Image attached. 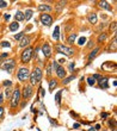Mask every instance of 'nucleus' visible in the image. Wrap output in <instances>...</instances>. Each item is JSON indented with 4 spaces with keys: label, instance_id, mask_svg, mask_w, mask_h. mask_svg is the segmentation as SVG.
I'll list each match as a JSON object with an SVG mask.
<instances>
[{
    "label": "nucleus",
    "instance_id": "nucleus-1",
    "mask_svg": "<svg viewBox=\"0 0 117 131\" xmlns=\"http://www.w3.org/2000/svg\"><path fill=\"white\" fill-rule=\"evenodd\" d=\"M21 98H22V94H21V88L19 87H16V90L13 91V93L11 95L10 98V106L12 110L17 108L19 106V103H21Z\"/></svg>",
    "mask_w": 117,
    "mask_h": 131
},
{
    "label": "nucleus",
    "instance_id": "nucleus-2",
    "mask_svg": "<svg viewBox=\"0 0 117 131\" xmlns=\"http://www.w3.org/2000/svg\"><path fill=\"white\" fill-rule=\"evenodd\" d=\"M32 54H34V48L32 47H28V48H25L21 54V62L23 64L25 63H29L32 59Z\"/></svg>",
    "mask_w": 117,
    "mask_h": 131
},
{
    "label": "nucleus",
    "instance_id": "nucleus-3",
    "mask_svg": "<svg viewBox=\"0 0 117 131\" xmlns=\"http://www.w3.org/2000/svg\"><path fill=\"white\" fill-rule=\"evenodd\" d=\"M55 50H56V52L62 54V55H65V56L74 55V49H72L71 47H66V45H63V44H60V43H57V44L55 45Z\"/></svg>",
    "mask_w": 117,
    "mask_h": 131
},
{
    "label": "nucleus",
    "instance_id": "nucleus-4",
    "mask_svg": "<svg viewBox=\"0 0 117 131\" xmlns=\"http://www.w3.org/2000/svg\"><path fill=\"white\" fill-rule=\"evenodd\" d=\"M29 76H30V70H29V68H26V67H22V68H19V70H18V73H17V78L21 82L28 81Z\"/></svg>",
    "mask_w": 117,
    "mask_h": 131
},
{
    "label": "nucleus",
    "instance_id": "nucleus-5",
    "mask_svg": "<svg viewBox=\"0 0 117 131\" xmlns=\"http://www.w3.org/2000/svg\"><path fill=\"white\" fill-rule=\"evenodd\" d=\"M16 68V59H10V60H5L4 63L1 64V69L6 70L7 73H12Z\"/></svg>",
    "mask_w": 117,
    "mask_h": 131
},
{
    "label": "nucleus",
    "instance_id": "nucleus-6",
    "mask_svg": "<svg viewBox=\"0 0 117 131\" xmlns=\"http://www.w3.org/2000/svg\"><path fill=\"white\" fill-rule=\"evenodd\" d=\"M21 94L22 97L24 98V100H28L32 97V94H34V87L31 86V85H25L21 91Z\"/></svg>",
    "mask_w": 117,
    "mask_h": 131
},
{
    "label": "nucleus",
    "instance_id": "nucleus-7",
    "mask_svg": "<svg viewBox=\"0 0 117 131\" xmlns=\"http://www.w3.org/2000/svg\"><path fill=\"white\" fill-rule=\"evenodd\" d=\"M40 20H41V23L43 25H45V26H50V25L53 24V17L50 16V14L48 13H42L41 16H40Z\"/></svg>",
    "mask_w": 117,
    "mask_h": 131
},
{
    "label": "nucleus",
    "instance_id": "nucleus-8",
    "mask_svg": "<svg viewBox=\"0 0 117 131\" xmlns=\"http://www.w3.org/2000/svg\"><path fill=\"white\" fill-rule=\"evenodd\" d=\"M42 54L44 56V59H50L52 57V47L49 45L48 42H44V44L42 45Z\"/></svg>",
    "mask_w": 117,
    "mask_h": 131
},
{
    "label": "nucleus",
    "instance_id": "nucleus-9",
    "mask_svg": "<svg viewBox=\"0 0 117 131\" xmlns=\"http://www.w3.org/2000/svg\"><path fill=\"white\" fill-rule=\"evenodd\" d=\"M55 73H56V76H57L59 79H65L66 76H67V72H66V69L63 68V66H57V68L55 69Z\"/></svg>",
    "mask_w": 117,
    "mask_h": 131
},
{
    "label": "nucleus",
    "instance_id": "nucleus-10",
    "mask_svg": "<svg viewBox=\"0 0 117 131\" xmlns=\"http://www.w3.org/2000/svg\"><path fill=\"white\" fill-rule=\"evenodd\" d=\"M37 10L40 11V12H42V13H49V12H52L54 8H53V6L48 5V4H41V5L37 6Z\"/></svg>",
    "mask_w": 117,
    "mask_h": 131
},
{
    "label": "nucleus",
    "instance_id": "nucleus-11",
    "mask_svg": "<svg viewBox=\"0 0 117 131\" xmlns=\"http://www.w3.org/2000/svg\"><path fill=\"white\" fill-rule=\"evenodd\" d=\"M30 42H31V37L28 36V35H25L24 37L19 41V47H21V48H24V49L28 48L29 44H30Z\"/></svg>",
    "mask_w": 117,
    "mask_h": 131
},
{
    "label": "nucleus",
    "instance_id": "nucleus-12",
    "mask_svg": "<svg viewBox=\"0 0 117 131\" xmlns=\"http://www.w3.org/2000/svg\"><path fill=\"white\" fill-rule=\"evenodd\" d=\"M99 51H100V48H99V47H97V48H94L92 51L90 52L89 56H87V60H89V62H87V66H89L90 63L92 62V60H94V57H96V56L99 54Z\"/></svg>",
    "mask_w": 117,
    "mask_h": 131
},
{
    "label": "nucleus",
    "instance_id": "nucleus-13",
    "mask_svg": "<svg viewBox=\"0 0 117 131\" xmlns=\"http://www.w3.org/2000/svg\"><path fill=\"white\" fill-rule=\"evenodd\" d=\"M32 73H34L35 78L38 80V82H41V81H42V76H43V72H42V69L40 68L38 66H36V67H34Z\"/></svg>",
    "mask_w": 117,
    "mask_h": 131
},
{
    "label": "nucleus",
    "instance_id": "nucleus-14",
    "mask_svg": "<svg viewBox=\"0 0 117 131\" xmlns=\"http://www.w3.org/2000/svg\"><path fill=\"white\" fill-rule=\"evenodd\" d=\"M57 86H59V81L56 79L49 80V91H50V92H53L55 88H57Z\"/></svg>",
    "mask_w": 117,
    "mask_h": 131
},
{
    "label": "nucleus",
    "instance_id": "nucleus-15",
    "mask_svg": "<svg viewBox=\"0 0 117 131\" xmlns=\"http://www.w3.org/2000/svg\"><path fill=\"white\" fill-rule=\"evenodd\" d=\"M87 20H89L90 24H92V25H96L97 24V14L96 13H90L87 14Z\"/></svg>",
    "mask_w": 117,
    "mask_h": 131
},
{
    "label": "nucleus",
    "instance_id": "nucleus-16",
    "mask_svg": "<svg viewBox=\"0 0 117 131\" xmlns=\"http://www.w3.org/2000/svg\"><path fill=\"white\" fill-rule=\"evenodd\" d=\"M24 20V13L22 11H17L16 14H14V21H23Z\"/></svg>",
    "mask_w": 117,
    "mask_h": 131
},
{
    "label": "nucleus",
    "instance_id": "nucleus-17",
    "mask_svg": "<svg viewBox=\"0 0 117 131\" xmlns=\"http://www.w3.org/2000/svg\"><path fill=\"white\" fill-rule=\"evenodd\" d=\"M66 4H67V1H59L57 4L55 5V10L57 13H60L62 10H63V7L66 6Z\"/></svg>",
    "mask_w": 117,
    "mask_h": 131
},
{
    "label": "nucleus",
    "instance_id": "nucleus-18",
    "mask_svg": "<svg viewBox=\"0 0 117 131\" xmlns=\"http://www.w3.org/2000/svg\"><path fill=\"white\" fill-rule=\"evenodd\" d=\"M98 82H99V85H98L99 88H108V87H109V82H108L106 78H102Z\"/></svg>",
    "mask_w": 117,
    "mask_h": 131
},
{
    "label": "nucleus",
    "instance_id": "nucleus-19",
    "mask_svg": "<svg viewBox=\"0 0 117 131\" xmlns=\"http://www.w3.org/2000/svg\"><path fill=\"white\" fill-rule=\"evenodd\" d=\"M99 7H100V8H104V10H108V11L112 10L111 5L108 3V1H99Z\"/></svg>",
    "mask_w": 117,
    "mask_h": 131
},
{
    "label": "nucleus",
    "instance_id": "nucleus-20",
    "mask_svg": "<svg viewBox=\"0 0 117 131\" xmlns=\"http://www.w3.org/2000/svg\"><path fill=\"white\" fill-rule=\"evenodd\" d=\"M106 38H108L106 32H102V34H99V36L97 37V43H103V42L106 41Z\"/></svg>",
    "mask_w": 117,
    "mask_h": 131
},
{
    "label": "nucleus",
    "instance_id": "nucleus-21",
    "mask_svg": "<svg viewBox=\"0 0 117 131\" xmlns=\"http://www.w3.org/2000/svg\"><path fill=\"white\" fill-rule=\"evenodd\" d=\"M75 38H76V34H69V36L67 37V43H68L69 45H72L74 42H75Z\"/></svg>",
    "mask_w": 117,
    "mask_h": 131
},
{
    "label": "nucleus",
    "instance_id": "nucleus-22",
    "mask_svg": "<svg viewBox=\"0 0 117 131\" xmlns=\"http://www.w3.org/2000/svg\"><path fill=\"white\" fill-rule=\"evenodd\" d=\"M18 28H19V24H18L17 21H13V23H11L8 29H10V31H17Z\"/></svg>",
    "mask_w": 117,
    "mask_h": 131
},
{
    "label": "nucleus",
    "instance_id": "nucleus-23",
    "mask_svg": "<svg viewBox=\"0 0 117 131\" xmlns=\"http://www.w3.org/2000/svg\"><path fill=\"white\" fill-rule=\"evenodd\" d=\"M53 38H54L55 41H59V38H60V28H59V26L55 28V31L53 34Z\"/></svg>",
    "mask_w": 117,
    "mask_h": 131
},
{
    "label": "nucleus",
    "instance_id": "nucleus-24",
    "mask_svg": "<svg viewBox=\"0 0 117 131\" xmlns=\"http://www.w3.org/2000/svg\"><path fill=\"white\" fill-rule=\"evenodd\" d=\"M61 95H62V91H59L55 95V103L56 105H60L61 104Z\"/></svg>",
    "mask_w": 117,
    "mask_h": 131
},
{
    "label": "nucleus",
    "instance_id": "nucleus-25",
    "mask_svg": "<svg viewBox=\"0 0 117 131\" xmlns=\"http://www.w3.org/2000/svg\"><path fill=\"white\" fill-rule=\"evenodd\" d=\"M31 17H32V11L26 10L25 11V13H24V20H29Z\"/></svg>",
    "mask_w": 117,
    "mask_h": 131
},
{
    "label": "nucleus",
    "instance_id": "nucleus-26",
    "mask_svg": "<svg viewBox=\"0 0 117 131\" xmlns=\"http://www.w3.org/2000/svg\"><path fill=\"white\" fill-rule=\"evenodd\" d=\"M74 79H75V75H73V74H72V75L68 76V78H65L62 82H63V85H67V83H69L72 80H74Z\"/></svg>",
    "mask_w": 117,
    "mask_h": 131
},
{
    "label": "nucleus",
    "instance_id": "nucleus-27",
    "mask_svg": "<svg viewBox=\"0 0 117 131\" xmlns=\"http://www.w3.org/2000/svg\"><path fill=\"white\" fill-rule=\"evenodd\" d=\"M12 93H13V91L11 90V88H6V90H5V93H4V95L6 97V99H10L11 95H12Z\"/></svg>",
    "mask_w": 117,
    "mask_h": 131
},
{
    "label": "nucleus",
    "instance_id": "nucleus-28",
    "mask_svg": "<svg viewBox=\"0 0 117 131\" xmlns=\"http://www.w3.org/2000/svg\"><path fill=\"white\" fill-rule=\"evenodd\" d=\"M24 36H25V31L19 32L18 35H16V36H14V39H16V41H21V39L24 37Z\"/></svg>",
    "mask_w": 117,
    "mask_h": 131
},
{
    "label": "nucleus",
    "instance_id": "nucleus-29",
    "mask_svg": "<svg viewBox=\"0 0 117 131\" xmlns=\"http://www.w3.org/2000/svg\"><path fill=\"white\" fill-rule=\"evenodd\" d=\"M110 32H112V34H115L116 32V21H112L111 23V25H110Z\"/></svg>",
    "mask_w": 117,
    "mask_h": 131
},
{
    "label": "nucleus",
    "instance_id": "nucleus-30",
    "mask_svg": "<svg viewBox=\"0 0 117 131\" xmlns=\"http://www.w3.org/2000/svg\"><path fill=\"white\" fill-rule=\"evenodd\" d=\"M87 83L90 86H93V85H96V80L93 79L92 76H90V78H87Z\"/></svg>",
    "mask_w": 117,
    "mask_h": 131
},
{
    "label": "nucleus",
    "instance_id": "nucleus-31",
    "mask_svg": "<svg viewBox=\"0 0 117 131\" xmlns=\"http://www.w3.org/2000/svg\"><path fill=\"white\" fill-rule=\"evenodd\" d=\"M52 63L50 64H48V67H47V75L48 76H52V74H53V70H52Z\"/></svg>",
    "mask_w": 117,
    "mask_h": 131
},
{
    "label": "nucleus",
    "instance_id": "nucleus-32",
    "mask_svg": "<svg viewBox=\"0 0 117 131\" xmlns=\"http://www.w3.org/2000/svg\"><path fill=\"white\" fill-rule=\"evenodd\" d=\"M3 85H4V87H6V88H10V87L12 86V82H11L10 80H6V81H4V82H3Z\"/></svg>",
    "mask_w": 117,
    "mask_h": 131
},
{
    "label": "nucleus",
    "instance_id": "nucleus-33",
    "mask_svg": "<svg viewBox=\"0 0 117 131\" xmlns=\"http://www.w3.org/2000/svg\"><path fill=\"white\" fill-rule=\"evenodd\" d=\"M26 105H28V100H21V103H19V106H21V108H24Z\"/></svg>",
    "mask_w": 117,
    "mask_h": 131
},
{
    "label": "nucleus",
    "instance_id": "nucleus-34",
    "mask_svg": "<svg viewBox=\"0 0 117 131\" xmlns=\"http://www.w3.org/2000/svg\"><path fill=\"white\" fill-rule=\"evenodd\" d=\"M1 47H6V48H10L11 44H10V43H8L7 41H3V42H1Z\"/></svg>",
    "mask_w": 117,
    "mask_h": 131
},
{
    "label": "nucleus",
    "instance_id": "nucleus-35",
    "mask_svg": "<svg viewBox=\"0 0 117 131\" xmlns=\"http://www.w3.org/2000/svg\"><path fill=\"white\" fill-rule=\"evenodd\" d=\"M92 78H93V79H94V80H98V81H99V80L102 79L103 76L100 75V74H94V75H92Z\"/></svg>",
    "mask_w": 117,
    "mask_h": 131
},
{
    "label": "nucleus",
    "instance_id": "nucleus-36",
    "mask_svg": "<svg viewBox=\"0 0 117 131\" xmlns=\"http://www.w3.org/2000/svg\"><path fill=\"white\" fill-rule=\"evenodd\" d=\"M7 6V3L6 1H3V0H0V8H5Z\"/></svg>",
    "mask_w": 117,
    "mask_h": 131
},
{
    "label": "nucleus",
    "instance_id": "nucleus-37",
    "mask_svg": "<svg viewBox=\"0 0 117 131\" xmlns=\"http://www.w3.org/2000/svg\"><path fill=\"white\" fill-rule=\"evenodd\" d=\"M109 125H112V130H115V128H116V121H115V119H112V122H109Z\"/></svg>",
    "mask_w": 117,
    "mask_h": 131
},
{
    "label": "nucleus",
    "instance_id": "nucleus-38",
    "mask_svg": "<svg viewBox=\"0 0 117 131\" xmlns=\"http://www.w3.org/2000/svg\"><path fill=\"white\" fill-rule=\"evenodd\" d=\"M93 45H94V42L91 39V41L89 42V44L86 45V48H87V49H91V48H93Z\"/></svg>",
    "mask_w": 117,
    "mask_h": 131
},
{
    "label": "nucleus",
    "instance_id": "nucleus-39",
    "mask_svg": "<svg viewBox=\"0 0 117 131\" xmlns=\"http://www.w3.org/2000/svg\"><path fill=\"white\" fill-rule=\"evenodd\" d=\"M4 113H5V108L4 106H0V119L4 117Z\"/></svg>",
    "mask_w": 117,
    "mask_h": 131
},
{
    "label": "nucleus",
    "instance_id": "nucleus-40",
    "mask_svg": "<svg viewBox=\"0 0 117 131\" xmlns=\"http://www.w3.org/2000/svg\"><path fill=\"white\" fill-rule=\"evenodd\" d=\"M85 42H86V38H85V37H81L79 39V45H84V44H85Z\"/></svg>",
    "mask_w": 117,
    "mask_h": 131
},
{
    "label": "nucleus",
    "instance_id": "nucleus-41",
    "mask_svg": "<svg viewBox=\"0 0 117 131\" xmlns=\"http://www.w3.org/2000/svg\"><path fill=\"white\" fill-rule=\"evenodd\" d=\"M3 103H4V94L1 93V94H0V106L3 105Z\"/></svg>",
    "mask_w": 117,
    "mask_h": 131
},
{
    "label": "nucleus",
    "instance_id": "nucleus-42",
    "mask_svg": "<svg viewBox=\"0 0 117 131\" xmlns=\"http://www.w3.org/2000/svg\"><path fill=\"white\" fill-rule=\"evenodd\" d=\"M66 62V60L65 59H61V60H60V61H57V63H60V66H61V64H63V63H65Z\"/></svg>",
    "mask_w": 117,
    "mask_h": 131
},
{
    "label": "nucleus",
    "instance_id": "nucleus-43",
    "mask_svg": "<svg viewBox=\"0 0 117 131\" xmlns=\"http://www.w3.org/2000/svg\"><path fill=\"white\" fill-rule=\"evenodd\" d=\"M74 67H75V63H74V62L69 64V69H71V70H72V69H74Z\"/></svg>",
    "mask_w": 117,
    "mask_h": 131
},
{
    "label": "nucleus",
    "instance_id": "nucleus-44",
    "mask_svg": "<svg viewBox=\"0 0 117 131\" xmlns=\"http://www.w3.org/2000/svg\"><path fill=\"white\" fill-rule=\"evenodd\" d=\"M4 18H5V20H8V19H10V14H5Z\"/></svg>",
    "mask_w": 117,
    "mask_h": 131
},
{
    "label": "nucleus",
    "instance_id": "nucleus-45",
    "mask_svg": "<svg viewBox=\"0 0 117 131\" xmlns=\"http://www.w3.org/2000/svg\"><path fill=\"white\" fill-rule=\"evenodd\" d=\"M50 123H52V124H54V125H57V123H56L55 121H53L52 118H50Z\"/></svg>",
    "mask_w": 117,
    "mask_h": 131
},
{
    "label": "nucleus",
    "instance_id": "nucleus-46",
    "mask_svg": "<svg viewBox=\"0 0 117 131\" xmlns=\"http://www.w3.org/2000/svg\"><path fill=\"white\" fill-rule=\"evenodd\" d=\"M108 116H109L108 113H102V118H106Z\"/></svg>",
    "mask_w": 117,
    "mask_h": 131
},
{
    "label": "nucleus",
    "instance_id": "nucleus-47",
    "mask_svg": "<svg viewBox=\"0 0 117 131\" xmlns=\"http://www.w3.org/2000/svg\"><path fill=\"white\" fill-rule=\"evenodd\" d=\"M79 126H80V124H74V125H73V128H74V129H78Z\"/></svg>",
    "mask_w": 117,
    "mask_h": 131
},
{
    "label": "nucleus",
    "instance_id": "nucleus-48",
    "mask_svg": "<svg viewBox=\"0 0 117 131\" xmlns=\"http://www.w3.org/2000/svg\"><path fill=\"white\" fill-rule=\"evenodd\" d=\"M104 26H105V24H104V23H102V25H100V26H99V29H103Z\"/></svg>",
    "mask_w": 117,
    "mask_h": 131
},
{
    "label": "nucleus",
    "instance_id": "nucleus-49",
    "mask_svg": "<svg viewBox=\"0 0 117 131\" xmlns=\"http://www.w3.org/2000/svg\"><path fill=\"white\" fill-rule=\"evenodd\" d=\"M89 131H96V130H94V129H93V128H91V129H90Z\"/></svg>",
    "mask_w": 117,
    "mask_h": 131
}]
</instances>
